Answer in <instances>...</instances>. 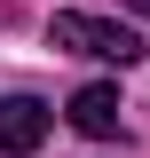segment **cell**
<instances>
[{
    "label": "cell",
    "mask_w": 150,
    "mask_h": 158,
    "mask_svg": "<svg viewBox=\"0 0 150 158\" xmlns=\"http://www.w3.org/2000/svg\"><path fill=\"white\" fill-rule=\"evenodd\" d=\"M134 8H142V16H150V0H134Z\"/></svg>",
    "instance_id": "4"
},
{
    "label": "cell",
    "mask_w": 150,
    "mask_h": 158,
    "mask_svg": "<svg viewBox=\"0 0 150 158\" xmlns=\"http://www.w3.org/2000/svg\"><path fill=\"white\" fill-rule=\"evenodd\" d=\"M48 40L71 48V56H95V63H134V56H142V40H134L127 24H111V16H79V8H63V16L48 24Z\"/></svg>",
    "instance_id": "1"
},
{
    "label": "cell",
    "mask_w": 150,
    "mask_h": 158,
    "mask_svg": "<svg viewBox=\"0 0 150 158\" xmlns=\"http://www.w3.org/2000/svg\"><path fill=\"white\" fill-rule=\"evenodd\" d=\"M40 142H48V103H32V95H0V150L24 158V150H40Z\"/></svg>",
    "instance_id": "2"
},
{
    "label": "cell",
    "mask_w": 150,
    "mask_h": 158,
    "mask_svg": "<svg viewBox=\"0 0 150 158\" xmlns=\"http://www.w3.org/2000/svg\"><path fill=\"white\" fill-rule=\"evenodd\" d=\"M119 111H127V103H119V87H103V79L71 95V127L79 135H119Z\"/></svg>",
    "instance_id": "3"
}]
</instances>
